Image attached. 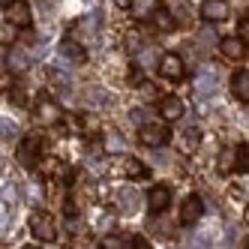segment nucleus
<instances>
[{
	"mask_svg": "<svg viewBox=\"0 0 249 249\" xmlns=\"http://www.w3.org/2000/svg\"><path fill=\"white\" fill-rule=\"evenodd\" d=\"M237 36L249 45V15H243V18L237 21Z\"/></svg>",
	"mask_w": 249,
	"mask_h": 249,
	"instance_id": "obj_19",
	"label": "nucleus"
},
{
	"mask_svg": "<svg viewBox=\"0 0 249 249\" xmlns=\"http://www.w3.org/2000/svg\"><path fill=\"white\" fill-rule=\"evenodd\" d=\"M24 249H42V246H24Z\"/></svg>",
	"mask_w": 249,
	"mask_h": 249,
	"instance_id": "obj_25",
	"label": "nucleus"
},
{
	"mask_svg": "<svg viewBox=\"0 0 249 249\" xmlns=\"http://www.w3.org/2000/svg\"><path fill=\"white\" fill-rule=\"evenodd\" d=\"M231 90L240 102H249V72L246 69H237L234 75H231Z\"/></svg>",
	"mask_w": 249,
	"mask_h": 249,
	"instance_id": "obj_12",
	"label": "nucleus"
},
{
	"mask_svg": "<svg viewBox=\"0 0 249 249\" xmlns=\"http://www.w3.org/2000/svg\"><path fill=\"white\" fill-rule=\"evenodd\" d=\"M183 57L180 54H174V51H168V54H162V60H159V75H165V78H183Z\"/></svg>",
	"mask_w": 249,
	"mask_h": 249,
	"instance_id": "obj_7",
	"label": "nucleus"
},
{
	"mask_svg": "<svg viewBox=\"0 0 249 249\" xmlns=\"http://www.w3.org/2000/svg\"><path fill=\"white\" fill-rule=\"evenodd\" d=\"M36 117H39L42 123H54V120L60 117V108H57L51 99H42V102L36 105Z\"/></svg>",
	"mask_w": 249,
	"mask_h": 249,
	"instance_id": "obj_15",
	"label": "nucleus"
},
{
	"mask_svg": "<svg viewBox=\"0 0 249 249\" xmlns=\"http://www.w3.org/2000/svg\"><path fill=\"white\" fill-rule=\"evenodd\" d=\"M129 249H153V246H150V240H147V237H141V234H138V237H132V240H129Z\"/></svg>",
	"mask_w": 249,
	"mask_h": 249,
	"instance_id": "obj_21",
	"label": "nucleus"
},
{
	"mask_svg": "<svg viewBox=\"0 0 249 249\" xmlns=\"http://www.w3.org/2000/svg\"><path fill=\"white\" fill-rule=\"evenodd\" d=\"M198 12H201L204 21H222L228 15V3H225V0H204Z\"/></svg>",
	"mask_w": 249,
	"mask_h": 249,
	"instance_id": "obj_9",
	"label": "nucleus"
},
{
	"mask_svg": "<svg viewBox=\"0 0 249 249\" xmlns=\"http://www.w3.org/2000/svg\"><path fill=\"white\" fill-rule=\"evenodd\" d=\"M159 114H162V120H177L183 114V99L180 96H162V102H159Z\"/></svg>",
	"mask_w": 249,
	"mask_h": 249,
	"instance_id": "obj_11",
	"label": "nucleus"
},
{
	"mask_svg": "<svg viewBox=\"0 0 249 249\" xmlns=\"http://www.w3.org/2000/svg\"><path fill=\"white\" fill-rule=\"evenodd\" d=\"M27 225H30V234L36 240H42V243L57 240V222H54V216H51L48 210H30Z\"/></svg>",
	"mask_w": 249,
	"mask_h": 249,
	"instance_id": "obj_1",
	"label": "nucleus"
},
{
	"mask_svg": "<svg viewBox=\"0 0 249 249\" xmlns=\"http://www.w3.org/2000/svg\"><path fill=\"white\" fill-rule=\"evenodd\" d=\"M150 21L156 24V30H174V27H177V18H174L171 9H156V12L150 15Z\"/></svg>",
	"mask_w": 249,
	"mask_h": 249,
	"instance_id": "obj_14",
	"label": "nucleus"
},
{
	"mask_svg": "<svg viewBox=\"0 0 249 249\" xmlns=\"http://www.w3.org/2000/svg\"><path fill=\"white\" fill-rule=\"evenodd\" d=\"M219 54H222L225 60H243V57H246V42H243L240 36H225V39L219 42Z\"/></svg>",
	"mask_w": 249,
	"mask_h": 249,
	"instance_id": "obj_8",
	"label": "nucleus"
},
{
	"mask_svg": "<svg viewBox=\"0 0 249 249\" xmlns=\"http://www.w3.org/2000/svg\"><path fill=\"white\" fill-rule=\"evenodd\" d=\"M18 30L21 27H15L12 21H3V27H0V42H3V48H12L15 39H18Z\"/></svg>",
	"mask_w": 249,
	"mask_h": 249,
	"instance_id": "obj_17",
	"label": "nucleus"
},
{
	"mask_svg": "<svg viewBox=\"0 0 249 249\" xmlns=\"http://www.w3.org/2000/svg\"><path fill=\"white\" fill-rule=\"evenodd\" d=\"M114 6H120V9H132L135 0H114Z\"/></svg>",
	"mask_w": 249,
	"mask_h": 249,
	"instance_id": "obj_23",
	"label": "nucleus"
},
{
	"mask_svg": "<svg viewBox=\"0 0 249 249\" xmlns=\"http://www.w3.org/2000/svg\"><path fill=\"white\" fill-rule=\"evenodd\" d=\"M138 42H141L138 30H129V36H126V51H138Z\"/></svg>",
	"mask_w": 249,
	"mask_h": 249,
	"instance_id": "obj_22",
	"label": "nucleus"
},
{
	"mask_svg": "<svg viewBox=\"0 0 249 249\" xmlns=\"http://www.w3.org/2000/svg\"><path fill=\"white\" fill-rule=\"evenodd\" d=\"M60 54H63L69 63H87V51H84V45L75 42V39H63V42H60Z\"/></svg>",
	"mask_w": 249,
	"mask_h": 249,
	"instance_id": "obj_10",
	"label": "nucleus"
},
{
	"mask_svg": "<svg viewBox=\"0 0 249 249\" xmlns=\"http://www.w3.org/2000/svg\"><path fill=\"white\" fill-rule=\"evenodd\" d=\"M123 174H126L129 180H144V177H147L150 171H147V165L141 162V159L129 156V159H123Z\"/></svg>",
	"mask_w": 249,
	"mask_h": 249,
	"instance_id": "obj_13",
	"label": "nucleus"
},
{
	"mask_svg": "<svg viewBox=\"0 0 249 249\" xmlns=\"http://www.w3.org/2000/svg\"><path fill=\"white\" fill-rule=\"evenodd\" d=\"M42 135H36V132H30V135H24L18 144H15V156H18V162L24 165V168H33L39 162V156H42Z\"/></svg>",
	"mask_w": 249,
	"mask_h": 249,
	"instance_id": "obj_2",
	"label": "nucleus"
},
{
	"mask_svg": "<svg viewBox=\"0 0 249 249\" xmlns=\"http://www.w3.org/2000/svg\"><path fill=\"white\" fill-rule=\"evenodd\" d=\"M99 249H129L126 237H120V234H105L99 240Z\"/></svg>",
	"mask_w": 249,
	"mask_h": 249,
	"instance_id": "obj_18",
	"label": "nucleus"
},
{
	"mask_svg": "<svg viewBox=\"0 0 249 249\" xmlns=\"http://www.w3.org/2000/svg\"><path fill=\"white\" fill-rule=\"evenodd\" d=\"M198 141H201V132H198V126H189L183 135H180V150L189 156V153H195V147H198Z\"/></svg>",
	"mask_w": 249,
	"mask_h": 249,
	"instance_id": "obj_16",
	"label": "nucleus"
},
{
	"mask_svg": "<svg viewBox=\"0 0 249 249\" xmlns=\"http://www.w3.org/2000/svg\"><path fill=\"white\" fill-rule=\"evenodd\" d=\"M3 21H12L15 27L27 30L33 24V9L27 0H9V3L3 6Z\"/></svg>",
	"mask_w": 249,
	"mask_h": 249,
	"instance_id": "obj_3",
	"label": "nucleus"
},
{
	"mask_svg": "<svg viewBox=\"0 0 249 249\" xmlns=\"http://www.w3.org/2000/svg\"><path fill=\"white\" fill-rule=\"evenodd\" d=\"M171 204V189L165 183H156L150 192H147V210L150 213H165Z\"/></svg>",
	"mask_w": 249,
	"mask_h": 249,
	"instance_id": "obj_6",
	"label": "nucleus"
},
{
	"mask_svg": "<svg viewBox=\"0 0 249 249\" xmlns=\"http://www.w3.org/2000/svg\"><path fill=\"white\" fill-rule=\"evenodd\" d=\"M168 138H171V129L165 126V123H144V126L138 129V141L144 147H165L168 144Z\"/></svg>",
	"mask_w": 249,
	"mask_h": 249,
	"instance_id": "obj_4",
	"label": "nucleus"
},
{
	"mask_svg": "<svg viewBox=\"0 0 249 249\" xmlns=\"http://www.w3.org/2000/svg\"><path fill=\"white\" fill-rule=\"evenodd\" d=\"M237 168L249 171V147H237Z\"/></svg>",
	"mask_w": 249,
	"mask_h": 249,
	"instance_id": "obj_20",
	"label": "nucleus"
},
{
	"mask_svg": "<svg viewBox=\"0 0 249 249\" xmlns=\"http://www.w3.org/2000/svg\"><path fill=\"white\" fill-rule=\"evenodd\" d=\"M204 216V198L198 192H192L183 198V207H180V225H195Z\"/></svg>",
	"mask_w": 249,
	"mask_h": 249,
	"instance_id": "obj_5",
	"label": "nucleus"
},
{
	"mask_svg": "<svg viewBox=\"0 0 249 249\" xmlns=\"http://www.w3.org/2000/svg\"><path fill=\"white\" fill-rule=\"evenodd\" d=\"M243 219H246V225H249V207H246V210H243Z\"/></svg>",
	"mask_w": 249,
	"mask_h": 249,
	"instance_id": "obj_24",
	"label": "nucleus"
}]
</instances>
